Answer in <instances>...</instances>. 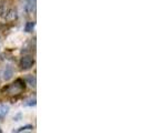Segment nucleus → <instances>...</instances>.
Segmentation results:
<instances>
[{"mask_svg": "<svg viewBox=\"0 0 148 133\" xmlns=\"http://www.w3.org/2000/svg\"><path fill=\"white\" fill-rule=\"evenodd\" d=\"M23 89H25L23 81L20 80V79H18L12 86H10V87L8 88V90H9V93H11V94H17V93H19Z\"/></svg>", "mask_w": 148, "mask_h": 133, "instance_id": "1", "label": "nucleus"}, {"mask_svg": "<svg viewBox=\"0 0 148 133\" xmlns=\"http://www.w3.org/2000/svg\"><path fill=\"white\" fill-rule=\"evenodd\" d=\"M35 63V60L32 59V57H29V56H25L20 59V66L23 70H28L31 66H34Z\"/></svg>", "mask_w": 148, "mask_h": 133, "instance_id": "2", "label": "nucleus"}, {"mask_svg": "<svg viewBox=\"0 0 148 133\" xmlns=\"http://www.w3.org/2000/svg\"><path fill=\"white\" fill-rule=\"evenodd\" d=\"M36 3H37V0H27L26 2V7H25V10L27 14H32L36 9Z\"/></svg>", "mask_w": 148, "mask_h": 133, "instance_id": "3", "label": "nucleus"}, {"mask_svg": "<svg viewBox=\"0 0 148 133\" xmlns=\"http://www.w3.org/2000/svg\"><path fill=\"white\" fill-rule=\"evenodd\" d=\"M2 75H3V77H2L3 80H6V81L10 80V79L12 78V75H14V69H12V66H6V69L3 70Z\"/></svg>", "mask_w": 148, "mask_h": 133, "instance_id": "4", "label": "nucleus"}, {"mask_svg": "<svg viewBox=\"0 0 148 133\" xmlns=\"http://www.w3.org/2000/svg\"><path fill=\"white\" fill-rule=\"evenodd\" d=\"M9 110H10V107H9L8 104H2V105H0V121L6 118V115L9 113Z\"/></svg>", "mask_w": 148, "mask_h": 133, "instance_id": "5", "label": "nucleus"}, {"mask_svg": "<svg viewBox=\"0 0 148 133\" xmlns=\"http://www.w3.org/2000/svg\"><path fill=\"white\" fill-rule=\"evenodd\" d=\"M7 12V1L6 0H0V17H6Z\"/></svg>", "mask_w": 148, "mask_h": 133, "instance_id": "6", "label": "nucleus"}, {"mask_svg": "<svg viewBox=\"0 0 148 133\" xmlns=\"http://www.w3.org/2000/svg\"><path fill=\"white\" fill-rule=\"evenodd\" d=\"M26 82L29 84L30 87L36 88V78L34 75H27L26 77Z\"/></svg>", "mask_w": 148, "mask_h": 133, "instance_id": "7", "label": "nucleus"}, {"mask_svg": "<svg viewBox=\"0 0 148 133\" xmlns=\"http://www.w3.org/2000/svg\"><path fill=\"white\" fill-rule=\"evenodd\" d=\"M35 26H36L35 21H28L25 26V31L26 32H32V30L35 29Z\"/></svg>", "mask_w": 148, "mask_h": 133, "instance_id": "8", "label": "nucleus"}, {"mask_svg": "<svg viewBox=\"0 0 148 133\" xmlns=\"http://www.w3.org/2000/svg\"><path fill=\"white\" fill-rule=\"evenodd\" d=\"M32 130H34L32 126H25L17 129V130H14V132H25V131H32Z\"/></svg>", "mask_w": 148, "mask_h": 133, "instance_id": "9", "label": "nucleus"}, {"mask_svg": "<svg viewBox=\"0 0 148 133\" xmlns=\"http://www.w3.org/2000/svg\"><path fill=\"white\" fill-rule=\"evenodd\" d=\"M25 105H28V107H35L36 105V99L31 98V99H28L26 102H25Z\"/></svg>", "mask_w": 148, "mask_h": 133, "instance_id": "10", "label": "nucleus"}, {"mask_svg": "<svg viewBox=\"0 0 148 133\" xmlns=\"http://www.w3.org/2000/svg\"><path fill=\"white\" fill-rule=\"evenodd\" d=\"M1 132H2V130H1V129H0V133H1Z\"/></svg>", "mask_w": 148, "mask_h": 133, "instance_id": "11", "label": "nucleus"}]
</instances>
